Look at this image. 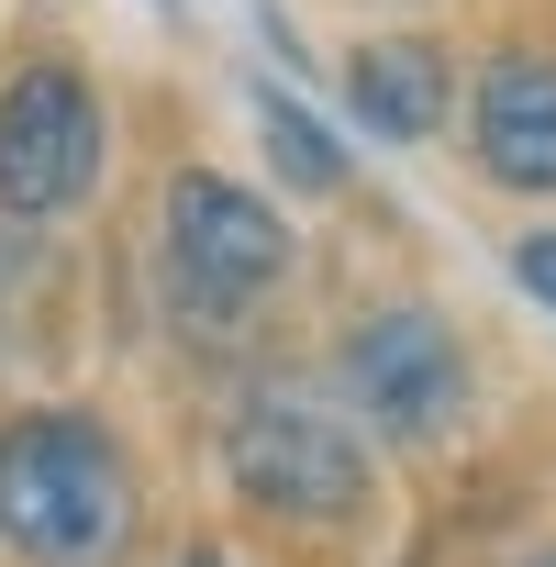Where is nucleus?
Listing matches in <instances>:
<instances>
[{
	"label": "nucleus",
	"instance_id": "1",
	"mask_svg": "<svg viewBox=\"0 0 556 567\" xmlns=\"http://www.w3.org/2000/svg\"><path fill=\"white\" fill-rule=\"evenodd\" d=\"M145 534V478L101 412H12L0 423V545L23 567H123Z\"/></svg>",
	"mask_w": 556,
	"mask_h": 567
},
{
	"label": "nucleus",
	"instance_id": "2",
	"mask_svg": "<svg viewBox=\"0 0 556 567\" xmlns=\"http://www.w3.org/2000/svg\"><path fill=\"white\" fill-rule=\"evenodd\" d=\"M223 478L256 523L278 534H357L379 512V456L368 434L323 401V390H290V379H256L234 412H223Z\"/></svg>",
	"mask_w": 556,
	"mask_h": 567
},
{
	"label": "nucleus",
	"instance_id": "3",
	"mask_svg": "<svg viewBox=\"0 0 556 567\" xmlns=\"http://www.w3.org/2000/svg\"><path fill=\"white\" fill-rule=\"evenodd\" d=\"M156 256H167L178 323H200V334H234L245 312H267L278 290H290V267H301L278 200H256V189L223 178V167H178V178H167Z\"/></svg>",
	"mask_w": 556,
	"mask_h": 567
},
{
	"label": "nucleus",
	"instance_id": "4",
	"mask_svg": "<svg viewBox=\"0 0 556 567\" xmlns=\"http://www.w3.org/2000/svg\"><path fill=\"white\" fill-rule=\"evenodd\" d=\"M334 412L368 445H434L467 412V346L423 301H379L334 334Z\"/></svg>",
	"mask_w": 556,
	"mask_h": 567
},
{
	"label": "nucleus",
	"instance_id": "5",
	"mask_svg": "<svg viewBox=\"0 0 556 567\" xmlns=\"http://www.w3.org/2000/svg\"><path fill=\"white\" fill-rule=\"evenodd\" d=\"M112 167V112L90 90V68L34 56L0 79V212L12 223H68Z\"/></svg>",
	"mask_w": 556,
	"mask_h": 567
},
{
	"label": "nucleus",
	"instance_id": "6",
	"mask_svg": "<svg viewBox=\"0 0 556 567\" xmlns=\"http://www.w3.org/2000/svg\"><path fill=\"white\" fill-rule=\"evenodd\" d=\"M467 145L501 189L523 200H556V56L534 45H501L478 68V101H467Z\"/></svg>",
	"mask_w": 556,
	"mask_h": 567
},
{
	"label": "nucleus",
	"instance_id": "7",
	"mask_svg": "<svg viewBox=\"0 0 556 567\" xmlns=\"http://www.w3.org/2000/svg\"><path fill=\"white\" fill-rule=\"evenodd\" d=\"M346 101H357V123H368L379 145H423V134H445L456 56H445L434 34H368V45L346 56Z\"/></svg>",
	"mask_w": 556,
	"mask_h": 567
},
{
	"label": "nucleus",
	"instance_id": "8",
	"mask_svg": "<svg viewBox=\"0 0 556 567\" xmlns=\"http://www.w3.org/2000/svg\"><path fill=\"white\" fill-rule=\"evenodd\" d=\"M256 145H267V167H278V189H290V200H346V145L312 123V101L256 90Z\"/></svg>",
	"mask_w": 556,
	"mask_h": 567
},
{
	"label": "nucleus",
	"instance_id": "9",
	"mask_svg": "<svg viewBox=\"0 0 556 567\" xmlns=\"http://www.w3.org/2000/svg\"><path fill=\"white\" fill-rule=\"evenodd\" d=\"M34 301H45V245H34V223L0 212V368H12V312H34Z\"/></svg>",
	"mask_w": 556,
	"mask_h": 567
},
{
	"label": "nucleus",
	"instance_id": "10",
	"mask_svg": "<svg viewBox=\"0 0 556 567\" xmlns=\"http://www.w3.org/2000/svg\"><path fill=\"white\" fill-rule=\"evenodd\" d=\"M512 278H523V301L556 312V234H523V245H512Z\"/></svg>",
	"mask_w": 556,
	"mask_h": 567
},
{
	"label": "nucleus",
	"instance_id": "11",
	"mask_svg": "<svg viewBox=\"0 0 556 567\" xmlns=\"http://www.w3.org/2000/svg\"><path fill=\"white\" fill-rule=\"evenodd\" d=\"M178 567H234V556L223 545H178Z\"/></svg>",
	"mask_w": 556,
	"mask_h": 567
},
{
	"label": "nucleus",
	"instance_id": "12",
	"mask_svg": "<svg viewBox=\"0 0 556 567\" xmlns=\"http://www.w3.org/2000/svg\"><path fill=\"white\" fill-rule=\"evenodd\" d=\"M523 567H556V545H534V556H523Z\"/></svg>",
	"mask_w": 556,
	"mask_h": 567
}]
</instances>
